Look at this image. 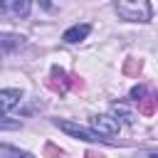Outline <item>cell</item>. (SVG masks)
Listing matches in <instances>:
<instances>
[{
	"instance_id": "9c48e42d",
	"label": "cell",
	"mask_w": 158,
	"mask_h": 158,
	"mask_svg": "<svg viewBox=\"0 0 158 158\" xmlns=\"http://www.w3.org/2000/svg\"><path fill=\"white\" fill-rule=\"evenodd\" d=\"M143 96H146V89H143V86H133V89H131V99H136V101H141Z\"/></svg>"
},
{
	"instance_id": "ba28073f",
	"label": "cell",
	"mask_w": 158,
	"mask_h": 158,
	"mask_svg": "<svg viewBox=\"0 0 158 158\" xmlns=\"http://www.w3.org/2000/svg\"><path fill=\"white\" fill-rule=\"evenodd\" d=\"M153 111H156V99L153 96H143L141 99V114L143 116H151Z\"/></svg>"
},
{
	"instance_id": "8992f818",
	"label": "cell",
	"mask_w": 158,
	"mask_h": 158,
	"mask_svg": "<svg viewBox=\"0 0 158 158\" xmlns=\"http://www.w3.org/2000/svg\"><path fill=\"white\" fill-rule=\"evenodd\" d=\"M89 25H74V27H69L64 35H62V40L64 42H79V40H84L86 35H89Z\"/></svg>"
},
{
	"instance_id": "8fae6325",
	"label": "cell",
	"mask_w": 158,
	"mask_h": 158,
	"mask_svg": "<svg viewBox=\"0 0 158 158\" xmlns=\"http://www.w3.org/2000/svg\"><path fill=\"white\" fill-rule=\"evenodd\" d=\"M138 69H141V62H128V64H126V72H128V74H136Z\"/></svg>"
},
{
	"instance_id": "6da1fadb",
	"label": "cell",
	"mask_w": 158,
	"mask_h": 158,
	"mask_svg": "<svg viewBox=\"0 0 158 158\" xmlns=\"http://www.w3.org/2000/svg\"><path fill=\"white\" fill-rule=\"evenodd\" d=\"M54 126L62 128L64 133H69V136H74V138H81V141H89V143H111V138H101V136L94 133L91 128H84V126H79V123H72V121H62V118H57Z\"/></svg>"
},
{
	"instance_id": "5b68a950",
	"label": "cell",
	"mask_w": 158,
	"mask_h": 158,
	"mask_svg": "<svg viewBox=\"0 0 158 158\" xmlns=\"http://www.w3.org/2000/svg\"><path fill=\"white\" fill-rule=\"evenodd\" d=\"M20 104V91L17 89H5V91H0V116L5 114V111H10L12 106H17Z\"/></svg>"
},
{
	"instance_id": "7a4b0ae2",
	"label": "cell",
	"mask_w": 158,
	"mask_h": 158,
	"mask_svg": "<svg viewBox=\"0 0 158 158\" xmlns=\"http://www.w3.org/2000/svg\"><path fill=\"white\" fill-rule=\"evenodd\" d=\"M116 10L123 20H148L151 17V5L148 2H118Z\"/></svg>"
},
{
	"instance_id": "52a82bcc",
	"label": "cell",
	"mask_w": 158,
	"mask_h": 158,
	"mask_svg": "<svg viewBox=\"0 0 158 158\" xmlns=\"http://www.w3.org/2000/svg\"><path fill=\"white\" fill-rule=\"evenodd\" d=\"M0 158H32V156L25 153V151H17L12 146H2L0 143Z\"/></svg>"
},
{
	"instance_id": "30bf717a",
	"label": "cell",
	"mask_w": 158,
	"mask_h": 158,
	"mask_svg": "<svg viewBox=\"0 0 158 158\" xmlns=\"http://www.w3.org/2000/svg\"><path fill=\"white\" fill-rule=\"evenodd\" d=\"M0 128H20V121H5V116H0Z\"/></svg>"
},
{
	"instance_id": "277c9868",
	"label": "cell",
	"mask_w": 158,
	"mask_h": 158,
	"mask_svg": "<svg viewBox=\"0 0 158 158\" xmlns=\"http://www.w3.org/2000/svg\"><path fill=\"white\" fill-rule=\"evenodd\" d=\"M27 12H30V2H27V0L0 2V15H10V17H25Z\"/></svg>"
},
{
	"instance_id": "3957f363",
	"label": "cell",
	"mask_w": 158,
	"mask_h": 158,
	"mask_svg": "<svg viewBox=\"0 0 158 158\" xmlns=\"http://www.w3.org/2000/svg\"><path fill=\"white\" fill-rule=\"evenodd\" d=\"M91 126H94V133H99V136H101V133H104V136H116L118 128H121L114 116H104V114H101V116H94V118H91Z\"/></svg>"
}]
</instances>
